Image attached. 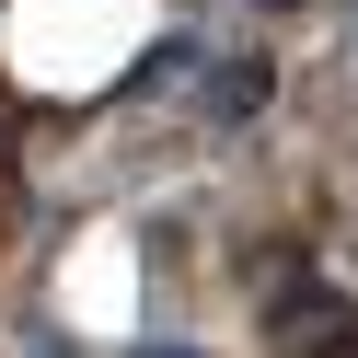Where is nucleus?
<instances>
[{"label": "nucleus", "mask_w": 358, "mask_h": 358, "mask_svg": "<svg viewBox=\"0 0 358 358\" xmlns=\"http://www.w3.org/2000/svg\"><path fill=\"white\" fill-rule=\"evenodd\" d=\"M266 81H278L266 58H231V70H220V116H255V104H266Z\"/></svg>", "instance_id": "1"}, {"label": "nucleus", "mask_w": 358, "mask_h": 358, "mask_svg": "<svg viewBox=\"0 0 358 358\" xmlns=\"http://www.w3.org/2000/svg\"><path fill=\"white\" fill-rule=\"evenodd\" d=\"M139 358H196V347H139Z\"/></svg>", "instance_id": "2"}]
</instances>
